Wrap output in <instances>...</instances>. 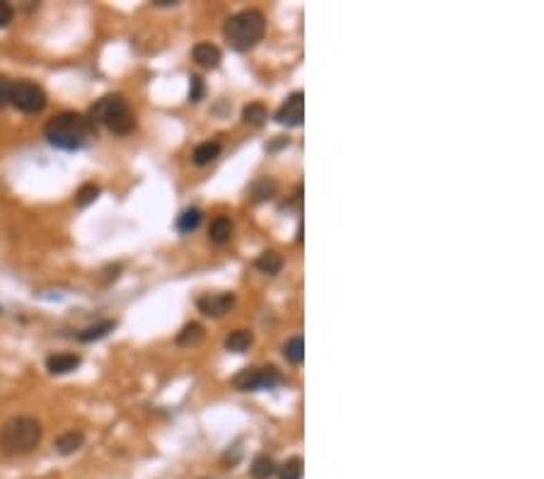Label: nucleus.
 Wrapping results in <instances>:
<instances>
[{"mask_svg":"<svg viewBox=\"0 0 544 479\" xmlns=\"http://www.w3.org/2000/svg\"><path fill=\"white\" fill-rule=\"evenodd\" d=\"M155 5H177V0H155Z\"/></svg>","mask_w":544,"mask_h":479,"instance_id":"obj_28","label":"nucleus"},{"mask_svg":"<svg viewBox=\"0 0 544 479\" xmlns=\"http://www.w3.org/2000/svg\"><path fill=\"white\" fill-rule=\"evenodd\" d=\"M266 32V19L259 10H239L237 15L228 17L223 27L225 42L235 48V51H249L264 39Z\"/></svg>","mask_w":544,"mask_h":479,"instance_id":"obj_3","label":"nucleus"},{"mask_svg":"<svg viewBox=\"0 0 544 479\" xmlns=\"http://www.w3.org/2000/svg\"><path fill=\"white\" fill-rule=\"evenodd\" d=\"M201 95H203V80L199 75H191V87H189V100L199 102Z\"/></svg>","mask_w":544,"mask_h":479,"instance_id":"obj_26","label":"nucleus"},{"mask_svg":"<svg viewBox=\"0 0 544 479\" xmlns=\"http://www.w3.org/2000/svg\"><path fill=\"white\" fill-rule=\"evenodd\" d=\"M252 341H254V336L249 329H235L233 334L225 339V349L235 351V354H244V351L252 346Z\"/></svg>","mask_w":544,"mask_h":479,"instance_id":"obj_14","label":"nucleus"},{"mask_svg":"<svg viewBox=\"0 0 544 479\" xmlns=\"http://www.w3.org/2000/svg\"><path fill=\"white\" fill-rule=\"evenodd\" d=\"M97 197H100V187H95V184H85V187H80V192L75 194V204L78 206H90Z\"/></svg>","mask_w":544,"mask_h":479,"instance_id":"obj_24","label":"nucleus"},{"mask_svg":"<svg viewBox=\"0 0 544 479\" xmlns=\"http://www.w3.org/2000/svg\"><path fill=\"white\" fill-rule=\"evenodd\" d=\"M276 462L271 460L269 455H259V458H254V462H252V467H249V475H252L254 479H269V477H273L276 475Z\"/></svg>","mask_w":544,"mask_h":479,"instance_id":"obj_17","label":"nucleus"},{"mask_svg":"<svg viewBox=\"0 0 544 479\" xmlns=\"http://www.w3.org/2000/svg\"><path fill=\"white\" fill-rule=\"evenodd\" d=\"M242 119L244 124H252V126H262L266 121V107L259 105V102H252L242 109Z\"/></svg>","mask_w":544,"mask_h":479,"instance_id":"obj_22","label":"nucleus"},{"mask_svg":"<svg viewBox=\"0 0 544 479\" xmlns=\"http://www.w3.org/2000/svg\"><path fill=\"white\" fill-rule=\"evenodd\" d=\"M218 155H220V143H218V141H206V143L196 145L191 160H194V165H208V163H213Z\"/></svg>","mask_w":544,"mask_h":479,"instance_id":"obj_13","label":"nucleus"},{"mask_svg":"<svg viewBox=\"0 0 544 479\" xmlns=\"http://www.w3.org/2000/svg\"><path fill=\"white\" fill-rule=\"evenodd\" d=\"M42 441V424L32 417H12L0 426V453L27 455Z\"/></svg>","mask_w":544,"mask_h":479,"instance_id":"obj_2","label":"nucleus"},{"mask_svg":"<svg viewBox=\"0 0 544 479\" xmlns=\"http://www.w3.org/2000/svg\"><path fill=\"white\" fill-rule=\"evenodd\" d=\"M10 105L22 114H37L46 107V92L37 82L17 80L12 82V90H10Z\"/></svg>","mask_w":544,"mask_h":479,"instance_id":"obj_5","label":"nucleus"},{"mask_svg":"<svg viewBox=\"0 0 544 479\" xmlns=\"http://www.w3.org/2000/svg\"><path fill=\"white\" fill-rule=\"evenodd\" d=\"M257 269H259L262 273H269V276H276V273L283 269L281 254H278V252H264V254H259Z\"/></svg>","mask_w":544,"mask_h":479,"instance_id":"obj_18","label":"nucleus"},{"mask_svg":"<svg viewBox=\"0 0 544 479\" xmlns=\"http://www.w3.org/2000/svg\"><path fill=\"white\" fill-rule=\"evenodd\" d=\"M199 226H201V211L199 208H186V211L177 218V231L179 233H194Z\"/></svg>","mask_w":544,"mask_h":479,"instance_id":"obj_21","label":"nucleus"},{"mask_svg":"<svg viewBox=\"0 0 544 479\" xmlns=\"http://www.w3.org/2000/svg\"><path fill=\"white\" fill-rule=\"evenodd\" d=\"M283 356H286L288 363L300 365L302 361H305V341H302V336L288 339L286 344H283Z\"/></svg>","mask_w":544,"mask_h":479,"instance_id":"obj_15","label":"nucleus"},{"mask_svg":"<svg viewBox=\"0 0 544 479\" xmlns=\"http://www.w3.org/2000/svg\"><path fill=\"white\" fill-rule=\"evenodd\" d=\"M235 305L233 293H210L199 300V310L208 317H223L225 312H230Z\"/></svg>","mask_w":544,"mask_h":479,"instance_id":"obj_8","label":"nucleus"},{"mask_svg":"<svg viewBox=\"0 0 544 479\" xmlns=\"http://www.w3.org/2000/svg\"><path fill=\"white\" fill-rule=\"evenodd\" d=\"M203 341V327L196 325V322H191V325H186L184 329L177 334V344L179 346H196Z\"/></svg>","mask_w":544,"mask_h":479,"instance_id":"obj_19","label":"nucleus"},{"mask_svg":"<svg viewBox=\"0 0 544 479\" xmlns=\"http://www.w3.org/2000/svg\"><path fill=\"white\" fill-rule=\"evenodd\" d=\"M80 365V356L78 354H53L46 359V368L53 375H66Z\"/></svg>","mask_w":544,"mask_h":479,"instance_id":"obj_9","label":"nucleus"},{"mask_svg":"<svg viewBox=\"0 0 544 479\" xmlns=\"http://www.w3.org/2000/svg\"><path fill=\"white\" fill-rule=\"evenodd\" d=\"M15 17V10L10 3H0V27H8Z\"/></svg>","mask_w":544,"mask_h":479,"instance_id":"obj_27","label":"nucleus"},{"mask_svg":"<svg viewBox=\"0 0 544 479\" xmlns=\"http://www.w3.org/2000/svg\"><path fill=\"white\" fill-rule=\"evenodd\" d=\"M10 90H12V82L5 75H0V109L10 105Z\"/></svg>","mask_w":544,"mask_h":479,"instance_id":"obj_25","label":"nucleus"},{"mask_svg":"<svg viewBox=\"0 0 544 479\" xmlns=\"http://www.w3.org/2000/svg\"><path fill=\"white\" fill-rule=\"evenodd\" d=\"M44 136L53 148L61 150H78L95 136V124L87 116L78 111H61L53 119L46 121Z\"/></svg>","mask_w":544,"mask_h":479,"instance_id":"obj_1","label":"nucleus"},{"mask_svg":"<svg viewBox=\"0 0 544 479\" xmlns=\"http://www.w3.org/2000/svg\"><path fill=\"white\" fill-rule=\"evenodd\" d=\"M82 443H85V436L80 431H66L56 438V451L61 455H73L75 451H80Z\"/></svg>","mask_w":544,"mask_h":479,"instance_id":"obj_12","label":"nucleus"},{"mask_svg":"<svg viewBox=\"0 0 544 479\" xmlns=\"http://www.w3.org/2000/svg\"><path fill=\"white\" fill-rule=\"evenodd\" d=\"M114 327H116L114 320H105V322H100V325H92V327H87V329H82L80 334H78V339L85 341V344L97 341V339H105V336L109 334Z\"/></svg>","mask_w":544,"mask_h":479,"instance_id":"obj_16","label":"nucleus"},{"mask_svg":"<svg viewBox=\"0 0 544 479\" xmlns=\"http://www.w3.org/2000/svg\"><path fill=\"white\" fill-rule=\"evenodd\" d=\"M87 119L92 124H102L116 136H126L134 131L136 126V116L134 111L129 109V105L124 102V97L119 95H107L102 100H97L90 109V116Z\"/></svg>","mask_w":544,"mask_h":479,"instance_id":"obj_4","label":"nucleus"},{"mask_svg":"<svg viewBox=\"0 0 544 479\" xmlns=\"http://www.w3.org/2000/svg\"><path fill=\"white\" fill-rule=\"evenodd\" d=\"M273 194H276V182L269 177H262L257 179V182L252 184V199L254 201H266V199H271Z\"/></svg>","mask_w":544,"mask_h":479,"instance_id":"obj_20","label":"nucleus"},{"mask_svg":"<svg viewBox=\"0 0 544 479\" xmlns=\"http://www.w3.org/2000/svg\"><path fill=\"white\" fill-rule=\"evenodd\" d=\"M278 479H302V460L300 458H291L278 467Z\"/></svg>","mask_w":544,"mask_h":479,"instance_id":"obj_23","label":"nucleus"},{"mask_svg":"<svg viewBox=\"0 0 544 479\" xmlns=\"http://www.w3.org/2000/svg\"><path fill=\"white\" fill-rule=\"evenodd\" d=\"M191 56H194V61L199 63V66L203 68H218L220 66V48L213 46V44L208 42H201L194 46V51H191Z\"/></svg>","mask_w":544,"mask_h":479,"instance_id":"obj_10","label":"nucleus"},{"mask_svg":"<svg viewBox=\"0 0 544 479\" xmlns=\"http://www.w3.org/2000/svg\"><path fill=\"white\" fill-rule=\"evenodd\" d=\"M233 385L242 392H259V390H276L283 385V375L276 368H247L239 375H235Z\"/></svg>","mask_w":544,"mask_h":479,"instance_id":"obj_6","label":"nucleus"},{"mask_svg":"<svg viewBox=\"0 0 544 479\" xmlns=\"http://www.w3.org/2000/svg\"><path fill=\"white\" fill-rule=\"evenodd\" d=\"M273 119H276L281 126H300L302 119H305V97H302V92H293V95L278 107Z\"/></svg>","mask_w":544,"mask_h":479,"instance_id":"obj_7","label":"nucleus"},{"mask_svg":"<svg viewBox=\"0 0 544 479\" xmlns=\"http://www.w3.org/2000/svg\"><path fill=\"white\" fill-rule=\"evenodd\" d=\"M233 231H235L233 221H230L228 216H218L213 223H210L208 237H210V242H215V244H225V242H230V237H233Z\"/></svg>","mask_w":544,"mask_h":479,"instance_id":"obj_11","label":"nucleus"}]
</instances>
